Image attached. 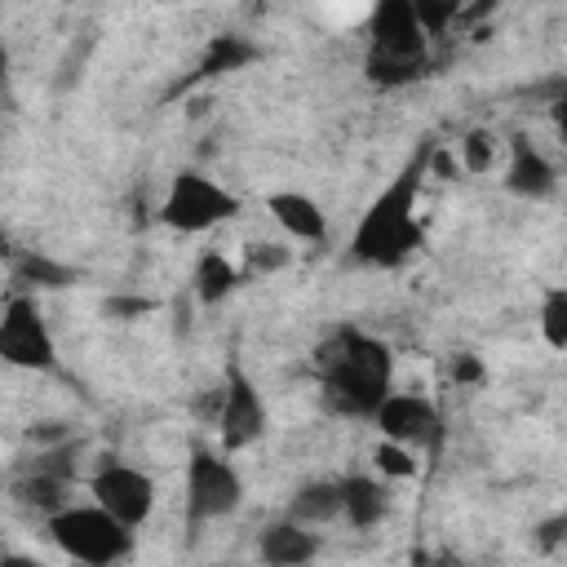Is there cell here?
<instances>
[{
  "mask_svg": "<svg viewBox=\"0 0 567 567\" xmlns=\"http://www.w3.org/2000/svg\"><path fill=\"white\" fill-rule=\"evenodd\" d=\"M319 403L341 421H372L381 399L394 390V354L363 328H337L315 346Z\"/></svg>",
  "mask_w": 567,
  "mask_h": 567,
  "instance_id": "obj_1",
  "label": "cell"
},
{
  "mask_svg": "<svg viewBox=\"0 0 567 567\" xmlns=\"http://www.w3.org/2000/svg\"><path fill=\"white\" fill-rule=\"evenodd\" d=\"M421 177L425 164L412 159L399 168L363 208V217L350 230V257L372 270H399L425 248V221H421Z\"/></svg>",
  "mask_w": 567,
  "mask_h": 567,
  "instance_id": "obj_2",
  "label": "cell"
},
{
  "mask_svg": "<svg viewBox=\"0 0 567 567\" xmlns=\"http://www.w3.org/2000/svg\"><path fill=\"white\" fill-rule=\"evenodd\" d=\"M363 75L377 89H408L430 75V35L412 13V0H372Z\"/></svg>",
  "mask_w": 567,
  "mask_h": 567,
  "instance_id": "obj_3",
  "label": "cell"
},
{
  "mask_svg": "<svg viewBox=\"0 0 567 567\" xmlns=\"http://www.w3.org/2000/svg\"><path fill=\"white\" fill-rule=\"evenodd\" d=\"M44 532L58 545V554L89 567L124 563L137 549V532L124 527L115 514H106L97 501H66L58 514L44 518Z\"/></svg>",
  "mask_w": 567,
  "mask_h": 567,
  "instance_id": "obj_4",
  "label": "cell"
},
{
  "mask_svg": "<svg viewBox=\"0 0 567 567\" xmlns=\"http://www.w3.org/2000/svg\"><path fill=\"white\" fill-rule=\"evenodd\" d=\"M244 505V474L230 461V452L213 443H195L186 456V487H182V514L186 532L199 536L213 523H226Z\"/></svg>",
  "mask_w": 567,
  "mask_h": 567,
  "instance_id": "obj_5",
  "label": "cell"
},
{
  "mask_svg": "<svg viewBox=\"0 0 567 567\" xmlns=\"http://www.w3.org/2000/svg\"><path fill=\"white\" fill-rule=\"evenodd\" d=\"M239 195L226 190L217 177H208L204 168H182L168 186H164V199L155 208L159 226L177 230V235H204L213 226H226L239 217Z\"/></svg>",
  "mask_w": 567,
  "mask_h": 567,
  "instance_id": "obj_6",
  "label": "cell"
},
{
  "mask_svg": "<svg viewBox=\"0 0 567 567\" xmlns=\"http://www.w3.org/2000/svg\"><path fill=\"white\" fill-rule=\"evenodd\" d=\"M0 363L18 372H53L58 368V337L35 301V292H9L0 306Z\"/></svg>",
  "mask_w": 567,
  "mask_h": 567,
  "instance_id": "obj_7",
  "label": "cell"
},
{
  "mask_svg": "<svg viewBox=\"0 0 567 567\" xmlns=\"http://www.w3.org/2000/svg\"><path fill=\"white\" fill-rule=\"evenodd\" d=\"M84 492H89V501H97L106 514H115L124 527H146L151 523V514H155V501H159V492H155V478L142 470V465H128L124 456H102L89 474H84Z\"/></svg>",
  "mask_w": 567,
  "mask_h": 567,
  "instance_id": "obj_8",
  "label": "cell"
},
{
  "mask_svg": "<svg viewBox=\"0 0 567 567\" xmlns=\"http://www.w3.org/2000/svg\"><path fill=\"white\" fill-rule=\"evenodd\" d=\"M213 430H217V447L230 456L257 447L270 430V408H266L257 381L235 359L226 363V377H221V408H217Z\"/></svg>",
  "mask_w": 567,
  "mask_h": 567,
  "instance_id": "obj_9",
  "label": "cell"
},
{
  "mask_svg": "<svg viewBox=\"0 0 567 567\" xmlns=\"http://www.w3.org/2000/svg\"><path fill=\"white\" fill-rule=\"evenodd\" d=\"M372 425L381 439H394L403 447H421L425 456H439L447 443L443 408L425 394H412V390H390L381 399V408L372 412Z\"/></svg>",
  "mask_w": 567,
  "mask_h": 567,
  "instance_id": "obj_10",
  "label": "cell"
},
{
  "mask_svg": "<svg viewBox=\"0 0 567 567\" xmlns=\"http://www.w3.org/2000/svg\"><path fill=\"white\" fill-rule=\"evenodd\" d=\"M505 146V173H501V186L514 195V199H527V204H549V199H558V186H563V177H558V164L527 137V133H514L509 142H501Z\"/></svg>",
  "mask_w": 567,
  "mask_h": 567,
  "instance_id": "obj_11",
  "label": "cell"
},
{
  "mask_svg": "<svg viewBox=\"0 0 567 567\" xmlns=\"http://www.w3.org/2000/svg\"><path fill=\"white\" fill-rule=\"evenodd\" d=\"M75 474H66V470H53V465H44V461H27L22 465V474L9 483V501L22 509V514H35L40 523L49 518V514H58L66 501H75Z\"/></svg>",
  "mask_w": 567,
  "mask_h": 567,
  "instance_id": "obj_12",
  "label": "cell"
},
{
  "mask_svg": "<svg viewBox=\"0 0 567 567\" xmlns=\"http://www.w3.org/2000/svg\"><path fill=\"white\" fill-rule=\"evenodd\" d=\"M257 558L270 567H306L319 558V532L279 514L257 532Z\"/></svg>",
  "mask_w": 567,
  "mask_h": 567,
  "instance_id": "obj_13",
  "label": "cell"
},
{
  "mask_svg": "<svg viewBox=\"0 0 567 567\" xmlns=\"http://www.w3.org/2000/svg\"><path fill=\"white\" fill-rule=\"evenodd\" d=\"M266 213L275 217V226L284 230V239H297V244H319L328 239V213L315 195L306 190H270L266 195Z\"/></svg>",
  "mask_w": 567,
  "mask_h": 567,
  "instance_id": "obj_14",
  "label": "cell"
},
{
  "mask_svg": "<svg viewBox=\"0 0 567 567\" xmlns=\"http://www.w3.org/2000/svg\"><path fill=\"white\" fill-rule=\"evenodd\" d=\"M394 492L381 474H346L341 478V523L354 532H372L390 518Z\"/></svg>",
  "mask_w": 567,
  "mask_h": 567,
  "instance_id": "obj_15",
  "label": "cell"
},
{
  "mask_svg": "<svg viewBox=\"0 0 567 567\" xmlns=\"http://www.w3.org/2000/svg\"><path fill=\"white\" fill-rule=\"evenodd\" d=\"M288 518L306 523V527H328L341 523V478H306L292 496H288Z\"/></svg>",
  "mask_w": 567,
  "mask_h": 567,
  "instance_id": "obj_16",
  "label": "cell"
},
{
  "mask_svg": "<svg viewBox=\"0 0 567 567\" xmlns=\"http://www.w3.org/2000/svg\"><path fill=\"white\" fill-rule=\"evenodd\" d=\"M244 284L239 266L226 252H199L195 270H190V297L195 306H221L226 297H235V288Z\"/></svg>",
  "mask_w": 567,
  "mask_h": 567,
  "instance_id": "obj_17",
  "label": "cell"
},
{
  "mask_svg": "<svg viewBox=\"0 0 567 567\" xmlns=\"http://www.w3.org/2000/svg\"><path fill=\"white\" fill-rule=\"evenodd\" d=\"M75 279H80V270L58 261V257H49V252H18L13 257V284L22 292H62Z\"/></svg>",
  "mask_w": 567,
  "mask_h": 567,
  "instance_id": "obj_18",
  "label": "cell"
},
{
  "mask_svg": "<svg viewBox=\"0 0 567 567\" xmlns=\"http://www.w3.org/2000/svg\"><path fill=\"white\" fill-rule=\"evenodd\" d=\"M496 159H501V142H496L492 128H465V133H461V142H456V164H461V173L487 177V173L496 168Z\"/></svg>",
  "mask_w": 567,
  "mask_h": 567,
  "instance_id": "obj_19",
  "label": "cell"
},
{
  "mask_svg": "<svg viewBox=\"0 0 567 567\" xmlns=\"http://www.w3.org/2000/svg\"><path fill=\"white\" fill-rule=\"evenodd\" d=\"M536 328H540V341H545L554 354L567 350V288H563V284H549V288L540 292Z\"/></svg>",
  "mask_w": 567,
  "mask_h": 567,
  "instance_id": "obj_20",
  "label": "cell"
},
{
  "mask_svg": "<svg viewBox=\"0 0 567 567\" xmlns=\"http://www.w3.org/2000/svg\"><path fill=\"white\" fill-rule=\"evenodd\" d=\"M252 58H257V49H252L244 35H213V44L204 49L199 75H230V71L248 66Z\"/></svg>",
  "mask_w": 567,
  "mask_h": 567,
  "instance_id": "obj_21",
  "label": "cell"
},
{
  "mask_svg": "<svg viewBox=\"0 0 567 567\" xmlns=\"http://www.w3.org/2000/svg\"><path fill=\"white\" fill-rule=\"evenodd\" d=\"M288 261H292L288 239H252V244H244L239 275H244V284L248 279H266V275H279Z\"/></svg>",
  "mask_w": 567,
  "mask_h": 567,
  "instance_id": "obj_22",
  "label": "cell"
},
{
  "mask_svg": "<svg viewBox=\"0 0 567 567\" xmlns=\"http://www.w3.org/2000/svg\"><path fill=\"white\" fill-rule=\"evenodd\" d=\"M372 465H377L381 478H416V456H412V447H403V443H394V439H381V443L372 447Z\"/></svg>",
  "mask_w": 567,
  "mask_h": 567,
  "instance_id": "obj_23",
  "label": "cell"
},
{
  "mask_svg": "<svg viewBox=\"0 0 567 567\" xmlns=\"http://www.w3.org/2000/svg\"><path fill=\"white\" fill-rule=\"evenodd\" d=\"M465 4H470V0H412V13H416V22L425 27V35L434 40V35H443V31L465 13Z\"/></svg>",
  "mask_w": 567,
  "mask_h": 567,
  "instance_id": "obj_24",
  "label": "cell"
},
{
  "mask_svg": "<svg viewBox=\"0 0 567 567\" xmlns=\"http://www.w3.org/2000/svg\"><path fill=\"white\" fill-rule=\"evenodd\" d=\"M447 377L456 381V385H483L487 381V368H483V359L478 354H452V363H447Z\"/></svg>",
  "mask_w": 567,
  "mask_h": 567,
  "instance_id": "obj_25",
  "label": "cell"
},
{
  "mask_svg": "<svg viewBox=\"0 0 567 567\" xmlns=\"http://www.w3.org/2000/svg\"><path fill=\"white\" fill-rule=\"evenodd\" d=\"M102 310H106L111 319L128 323V319H142V315H151V310H155V301H151V297H106V301H102Z\"/></svg>",
  "mask_w": 567,
  "mask_h": 567,
  "instance_id": "obj_26",
  "label": "cell"
},
{
  "mask_svg": "<svg viewBox=\"0 0 567 567\" xmlns=\"http://www.w3.org/2000/svg\"><path fill=\"white\" fill-rule=\"evenodd\" d=\"M62 439H71V425L66 421H35L27 430V443L31 447H49V443H62Z\"/></svg>",
  "mask_w": 567,
  "mask_h": 567,
  "instance_id": "obj_27",
  "label": "cell"
},
{
  "mask_svg": "<svg viewBox=\"0 0 567 567\" xmlns=\"http://www.w3.org/2000/svg\"><path fill=\"white\" fill-rule=\"evenodd\" d=\"M563 527H567V518H563V514L545 518V523L536 527V540H540V549H558V545H563V536H567Z\"/></svg>",
  "mask_w": 567,
  "mask_h": 567,
  "instance_id": "obj_28",
  "label": "cell"
},
{
  "mask_svg": "<svg viewBox=\"0 0 567 567\" xmlns=\"http://www.w3.org/2000/svg\"><path fill=\"white\" fill-rule=\"evenodd\" d=\"M217 408H221V385H213V390H204V394L195 399V416H199L204 425L217 421Z\"/></svg>",
  "mask_w": 567,
  "mask_h": 567,
  "instance_id": "obj_29",
  "label": "cell"
},
{
  "mask_svg": "<svg viewBox=\"0 0 567 567\" xmlns=\"http://www.w3.org/2000/svg\"><path fill=\"white\" fill-rule=\"evenodd\" d=\"M190 306H195L190 292H186L182 301H173V332H177V337H190Z\"/></svg>",
  "mask_w": 567,
  "mask_h": 567,
  "instance_id": "obj_30",
  "label": "cell"
},
{
  "mask_svg": "<svg viewBox=\"0 0 567 567\" xmlns=\"http://www.w3.org/2000/svg\"><path fill=\"white\" fill-rule=\"evenodd\" d=\"M4 75H9V44L0 40V80H4Z\"/></svg>",
  "mask_w": 567,
  "mask_h": 567,
  "instance_id": "obj_31",
  "label": "cell"
}]
</instances>
